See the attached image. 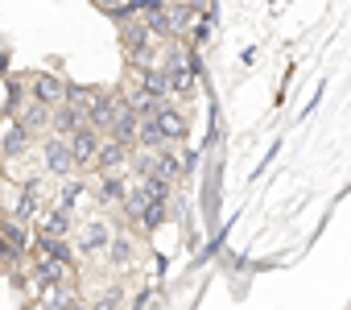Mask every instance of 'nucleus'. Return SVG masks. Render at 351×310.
<instances>
[{
  "instance_id": "nucleus-1",
  "label": "nucleus",
  "mask_w": 351,
  "mask_h": 310,
  "mask_svg": "<svg viewBox=\"0 0 351 310\" xmlns=\"http://www.w3.org/2000/svg\"><path fill=\"white\" fill-rule=\"evenodd\" d=\"M99 128H91L87 120L66 136V145H71V158H75V170H91L95 166V149H99Z\"/></svg>"
},
{
  "instance_id": "nucleus-2",
  "label": "nucleus",
  "mask_w": 351,
  "mask_h": 310,
  "mask_svg": "<svg viewBox=\"0 0 351 310\" xmlns=\"http://www.w3.org/2000/svg\"><path fill=\"white\" fill-rule=\"evenodd\" d=\"M42 158H46V174H58V178H71L75 174V158H71V145H66L62 132L42 145Z\"/></svg>"
},
{
  "instance_id": "nucleus-3",
  "label": "nucleus",
  "mask_w": 351,
  "mask_h": 310,
  "mask_svg": "<svg viewBox=\"0 0 351 310\" xmlns=\"http://www.w3.org/2000/svg\"><path fill=\"white\" fill-rule=\"evenodd\" d=\"M120 108H124V99H116V95H91V104H87V112H83V120H87L91 128H99V132H108Z\"/></svg>"
},
{
  "instance_id": "nucleus-4",
  "label": "nucleus",
  "mask_w": 351,
  "mask_h": 310,
  "mask_svg": "<svg viewBox=\"0 0 351 310\" xmlns=\"http://www.w3.org/2000/svg\"><path fill=\"white\" fill-rule=\"evenodd\" d=\"M128 153H132V145H124L120 136H99V149H95V170H116V166H124L128 162Z\"/></svg>"
},
{
  "instance_id": "nucleus-5",
  "label": "nucleus",
  "mask_w": 351,
  "mask_h": 310,
  "mask_svg": "<svg viewBox=\"0 0 351 310\" xmlns=\"http://www.w3.org/2000/svg\"><path fill=\"white\" fill-rule=\"evenodd\" d=\"M108 240H112L108 219H91V224H83V232H79V252H83V257H99V252H108Z\"/></svg>"
},
{
  "instance_id": "nucleus-6",
  "label": "nucleus",
  "mask_w": 351,
  "mask_h": 310,
  "mask_svg": "<svg viewBox=\"0 0 351 310\" xmlns=\"http://www.w3.org/2000/svg\"><path fill=\"white\" fill-rule=\"evenodd\" d=\"M153 34L145 29V21H132L128 29H124V50H128V58L132 62H149L153 58V42H149Z\"/></svg>"
},
{
  "instance_id": "nucleus-7",
  "label": "nucleus",
  "mask_w": 351,
  "mask_h": 310,
  "mask_svg": "<svg viewBox=\"0 0 351 310\" xmlns=\"http://www.w3.org/2000/svg\"><path fill=\"white\" fill-rule=\"evenodd\" d=\"M153 120H157V128H161V136H165V141H182V136H186V128H191V124H186V116H182V112H173L165 99L157 104Z\"/></svg>"
},
{
  "instance_id": "nucleus-8",
  "label": "nucleus",
  "mask_w": 351,
  "mask_h": 310,
  "mask_svg": "<svg viewBox=\"0 0 351 310\" xmlns=\"http://www.w3.org/2000/svg\"><path fill=\"white\" fill-rule=\"evenodd\" d=\"M29 136H34V132H29L21 120L9 124L5 132H0V158H21V153L29 149Z\"/></svg>"
},
{
  "instance_id": "nucleus-9",
  "label": "nucleus",
  "mask_w": 351,
  "mask_h": 310,
  "mask_svg": "<svg viewBox=\"0 0 351 310\" xmlns=\"http://www.w3.org/2000/svg\"><path fill=\"white\" fill-rule=\"evenodd\" d=\"M79 124H83V112H79L75 104H66V99H62V104H54V108H50V128H54V132L71 136Z\"/></svg>"
},
{
  "instance_id": "nucleus-10",
  "label": "nucleus",
  "mask_w": 351,
  "mask_h": 310,
  "mask_svg": "<svg viewBox=\"0 0 351 310\" xmlns=\"http://www.w3.org/2000/svg\"><path fill=\"white\" fill-rule=\"evenodd\" d=\"M34 99H42V104H62L66 99V83L58 79V75H38L34 79Z\"/></svg>"
},
{
  "instance_id": "nucleus-11",
  "label": "nucleus",
  "mask_w": 351,
  "mask_h": 310,
  "mask_svg": "<svg viewBox=\"0 0 351 310\" xmlns=\"http://www.w3.org/2000/svg\"><path fill=\"white\" fill-rule=\"evenodd\" d=\"M38 224H42L46 236H66V232H71V207L54 203L50 211H38Z\"/></svg>"
},
{
  "instance_id": "nucleus-12",
  "label": "nucleus",
  "mask_w": 351,
  "mask_h": 310,
  "mask_svg": "<svg viewBox=\"0 0 351 310\" xmlns=\"http://www.w3.org/2000/svg\"><path fill=\"white\" fill-rule=\"evenodd\" d=\"M38 211H42V182H29L17 199V207H13V219L25 224V219H38Z\"/></svg>"
},
{
  "instance_id": "nucleus-13",
  "label": "nucleus",
  "mask_w": 351,
  "mask_h": 310,
  "mask_svg": "<svg viewBox=\"0 0 351 310\" xmlns=\"http://www.w3.org/2000/svg\"><path fill=\"white\" fill-rule=\"evenodd\" d=\"M165 83H169L173 95H191V91H195V67H186V62L165 67Z\"/></svg>"
},
{
  "instance_id": "nucleus-14",
  "label": "nucleus",
  "mask_w": 351,
  "mask_h": 310,
  "mask_svg": "<svg viewBox=\"0 0 351 310\" xmlns=\"http://www.w3.org/2000/svg\"><path fill=\"white\" fill-rule=\"evenodd\" d=\"M136 145L157 153V149H161V145H169V141L161 136V128H157V120H153V116H141V124H136Z\"/></svg>"
},
{
  "instance_id": "nucleus-15",
  "label": "nucleus",
  "mask_w": 351,
  "mask_h": 310,
  "mask_svg": "<svg viewBox=\"0 0 351 310\" xmlns=\"http://www.w3.org/2000/svg\"><path fill=\"white\" fill-rule=\"evenodd\" d=\"M182 170H186V162H182L169 145H161V149H157V174L173 182V178H182Z\"/></svg>"
},
{
  "instance_id": "nucleus-16",
  "label": "nucleus",
  "mask_w": 351,
  "mask_h": 310,
  "mask_svg": "<svg viewBox=\"0 0 351 310\" xmlns=\"http://www.w3.org/2000/svg\"><path fill=\"white\" fill-rule=\"evenodd\" d=\"M165 13H169V34H182V29H191V21H195V5H191V0L165 5Z\"/></svg>"
},
{
  "instance_id": "nucleus-17",
  "label": "nucleus",
  "mask_w": 351,
  "mask_h": 310,
  "mask_svg": "<svg viewBox=\"0 0 351 310\" xmlns=\"http://www.w3.org/2000/svg\"><path fill=\"white\" fill-rule=\"evenodd\" d=\"M21 124H25L29 132H42V128H50V104L34 99V108H25V112H21Z\"/></svg>"
},
{
  "instance_id": "nucleus-18",
  "label": "nucleus",
  "mask_w": 351,
  "mask_h": 310,
  "mask_svg": "<svg viewBox=\"0 0 351 310\" xmlns=\"http://www.w3.org/2000/svg\"><path fill=\"white\" fill-rule=\"evenodd\" d=\"M141 91H149L153 99H165L169 95V83H165V71H141Z\"/></svg>"
},
{
  "instance_id": "nucleus-19",
  "label": "nucleus",
  "mask_w": 351,
  "mask_h": 310,
  "mask_svg": "<svg viewBox=\"0 0 351 310\" xmlns=\"http://www.w3.org/2000/svg\"><path fill=\"white\" fill-rule=\"evenodd\" d=\"M38 273H42V281H66L71 265H66V261H58V257H46V252H42V261H38Z\"/></svg>"
},
{
  "instance_id": "nucleus-20",
  "label": "nucleus",
  "mask_w": 351,
  "mask_h": 310,
  "mask_svg": "<svg viewBox=\"0 0 351 310\" xmlns=\"http://www.w3.org/2000/svg\"><path fill=\"white\" fill-rule=\"evenodd\" d=\"M124 191H128V182H124L120 174H104V182H99V199H104V203H120Z\"/></svg>"
},
{
  "instance_id": "nucleus-21",
  "label": "nucleus",
  "mask_w": 351,
  "mask_h": 310,
  "mask_svg": "<svg viewBox=\"0 0 351 310\" xmlns=\"http://www.w3.org/2000/svg\"><path fill=\"white\" fill-rule=\"evenodd\" d=\"M0 236H5V240L17 248V252H25V248H29V232L21 228V219H9V224H0Z\"/></svg>"
},
{
  "instance_id": "nucleus-22",
  "label": "nucleus",
  "mask_w": 351,
  "mask_h": 310,
  "mask_svg": "<svg viewBox=\"0 0 351 310\" xmlns=\"http://www.w3.org/2000/svg\"><path fill=\"white\" fill-rule=\"evenodd\" d=\"M145 17V29L153 34V38H165L169 34V13H165V5L161 9H149V13H141Z\"/></svg>"
},
{
  "instance_id": "nucleus-23",
  "label": "nucleus",
  "mask_w": 351,
  "mask_h": 310,
  "mask_svg": "<svg viewBox=\"0 0 351 310\" xmlns=\"http://www.w3.org/2000/svg\"><path fill=\"white\" fill-rule=\"evenodd\" d=\"M161 219H165V199H149V203H145V211H141V219H136V224H141V228H149V232H153V228H161Z\"/></svg>"
},
{
  "instance_id": "nucleus-24",
  "label": "nucleus",
  "mask_w": 351,
  "mask_h": 310,
  "mask_svg": "<svg viewBox=\"0 0 351 310\" xmlns=\"http://www.w3.org/2000/svg\"><path fill=\"white\" fill-rule=\"evenodd\" d=\"M108 252H112V265H128V261H132V240L112 232V240H108Z\"/></svg>"
},
{
  "instance_id": "nucleus-25",
  "label": "nucleus",
  "mask_w": 351,
  "mask_h": 310,
  "mask_svg": "<svg viewBox=\"0 0 351 310\" xmlns=\"http://www.w3.org/2000/svg\"><path fill=\"white\" fill-rule=\"evenodd\" d=\"M42 252H46V257H58V261L71 265V244H66L62 236H46V232H42Z\"/></svg>"
},
{
  "instance_id": "nucleus-26",
  "label": "nucleus",
  "mask_w": 351,
  "mask_h": 310,
  "mask_svg": "<svg viewBox=\"0 0 351 310\" xmlns=\"http://www.w3.org/2000/svg\"><path fill=\"white\" fill-rule=\"evenodd\" d=\"M128 104H132V112H136V116H153V112H157V104H161V99H153V95H149V91H136V95H132V99H128Z\"/></svg>"
},
{
  "instance_id": "nucleus-27",
  "label": "nucleus",
  "mask_w": 351,
  "mask_h": 310,
  "mask_svg": "<svg viewBox=\"0 0 351 310\" xmlns=\"http://www.w3.org/2000/svg\"><path fill=\"white\" fill-rule=\"evenodd\" d=\"M99 5H104V9H108L112 17H128V21L136 17V13H132V5H128V0H99Z\"/></svg>"
}]
</instances>
